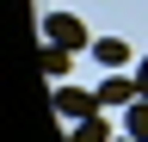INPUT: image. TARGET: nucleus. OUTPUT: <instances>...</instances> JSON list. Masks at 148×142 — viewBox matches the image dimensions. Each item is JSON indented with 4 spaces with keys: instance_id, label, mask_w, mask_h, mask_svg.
<instances>
[{
    "instance_id": "nucleus-1",
    "label": "nucleus",
    "mask_w": 148,
    "mask_h": 142,
    "mask_svg": "<svg viewBox=\"0 0 148 142\" xmlns=\"http://www.w3.org/2000/svg\"><path fill=\"white\" fill-rule=\"evenodd\" d=\"M43 43H56V49H80V43H86V25L74 19V12H49V19H43Z\"/></svg>"
},
{
    "instance_id": "nucleus-2",
    "label": "nucleus",
    "mask_w": 148,
    "mask_h": 142,
    "mask_svg": "<svg viewBox=\"0 0 148 142\" xmlns=\"http://www.w3.org/2000/svg\"><path fill=\"white\" fill-rule=\"evenodd\" d=\"M56 111H62L68 123H80V117H92V111H99V99H92V93H80V86H56Z\"/></svg>"
},
{
    "instance_id": "nucleus-3",
    "label": "nucleus",
    "mask_w": 148,
    "mask_h": 142,
    "mask_svg": "<svg viewBox=\"0 0 148 142\" xmlns=\"http://www.w3.org/2000/svg\"><path fill=\"white\" fill-rule=\"evenodd\" d=\"M92 99H99V111H105V105H130V99H142L136 93V74H111V80H99V93H92Z\"/></svg>"
},
{
    "instance_id": "nucleus-4",
    "label": "nucleus",
    "mask_w": 148,
    "mask_h": 142,
    "mask_svg": "<svg viewBox=\"0 0 148 142\" xmlns=\"http://www.w3.org/2000/svg\"><path fill=\"white\" fill-rule=\"evenodd\" d=\"M92 62H99V68H123V62H130L123 37H99V43H92Z\"/></svg>"
},
{
    "instance_id": "nucleus-5",
    "label": "nucleus",
    "mask_w": 148,
    "mask_h": 142,
    "mask_svg": "<svg viewBox=\"0 0 148 142\" xmlns=\"http://www.w3.org/2000/svg\"><path fill=\"white\" fill-rule=\"evenodd\" d=\"M68 142H111V123H105V111H92V117H80Z\"/></svg>"
},
{
    "instance_id": "nucleus-6",
    "label": "nucleus",
    "mask_w": 148,
    "mask_h": 142,
    "mask_svg": "<svg viewBox=\"0 0 148 142\" xmlns=\"http://www.w3.org/2000/svg\"><path fill=\"white\" fill-rule=\"evenodd\" d=\"M123 136L148 142V99H130V111H123Z\"/></svg>"
},
{
    "instance_id": "nucleus-7",
    "label": "nucleus",
    "mask_w": 148,
    "mask_h": 142,
    "mask_svg": "<svg viewBox=\"0 0 148 142\" xmlns=\"http://www.w3.org/2000/svg\"><path fill=\"white\" fill-rule=\"evenodd\" d=\"M68 56H74V49H56V43H43V74H49V80H62V74H68Z\"/></svg>"
},
{
    "instance_id": "nucleus-8",
    "label": "nucleus",
    "mask_w": 148,
    "mask_h": 142,
    "mask_svg": "<svg viewBox=\"0 0 148 142\" xmlns=\"http://www.w3.org/2000/svg\"><path fill=\"white\" fill-rule=\"evenodd\" d=\"M136 93H142V99H148V56H142V62H136Z\"/></svg>"
},
{
    "instance_id": "nucleus-9",
    "label": "nucleus",
    "mask_w": 148,
    "mask_h": 142,
    "mask_svg": "<svg viewBox=\"0 0 148 142\" xmlns=\"http://www.w3.org/2000/svg\"><path fill=\"white\" fill-rule=\"evenodd\" d=\"M123 142H136V136H123Z\"/></svg>"
}]
</instances>
